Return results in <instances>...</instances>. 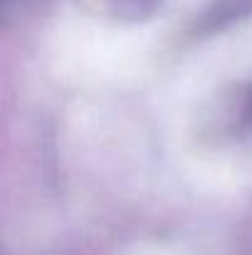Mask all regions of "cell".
I'll return each instance as SVG.
<instances>
[{"label":"cell","instance_id":"obj_1","mask_svg":"<svg viewBox=\"0 0 252 255\" xmlns=\"http://www.w3.org/2000/svg\"><path fill=\"white\" fill-rule=\"evenodd\" d=\"M248 114H250V122H252V94H250V99H248Z\"/></svg>","mask_w":252,"mask_h":255}]
</instances>
